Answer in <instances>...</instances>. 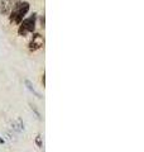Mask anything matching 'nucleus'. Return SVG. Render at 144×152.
I'll list each match as a JSON object with an SVG mask.
<instances>
[{
  "instance_id": "nucleus-1",
  "label": "nucleus",
  "mask_w": 144,
  "mask_h": 152,
  "mask_svg": "<svg viewBox=\"0 0 144 152\" xmlns=\"http://www.w3.org/2000/svg\"><path fill=\"white\" fill-rule=\"evenodd\" d=\"M29 12V3L24 1V3H15L14 4V7L12 9V12L9 13L10 15H9V19H10V22H15L17 24H20L23 18L25 17V14Z\"/></svg>"
},
{
  "instance_id": "nucleus-2",
  "label": "nucleus",
  "mask_w": 144,
  "mask_h": 152,
  "mask_svg": "<svg viewBox=\"0 0 144 152\" xmlns=\"http://www.w3.org/2000/svg\"><path fill=\"white\" fill-rule=\"evenodd\" d=\"M34 29H36V14H33V15L29 17L28 19L22 20L20 27H19V29H18V33H19V36L25 37L27 33L33 32Z\"/></svg>"
},
{
  "instance_id": "nucleus-3",
  "label": "nucleus",
  "mask_w": 144,
  "mask_h": 152,
  "mask_svg": "<svg viewBox=\"0 0 144 152\" xmlns=\"http://www.w3.org/2000/svg\"><path fill=\"white\" fill-rule=\"evenodd\" d=\"M43 45H44V38H43L39 33H36V34H33V38L29 43V51L34 52L37 50L42 48Z\"/></svg>"
},
{
  "instance_id": "nucleus-4",
  "label": "nucleus",
  "mask_w": 144,
  "mask_h": 152,
  "mask_svg": "<svg viewBox=\"0 0 144 152\" xmlns=\"http://www.w3.org/2000/svg\"><path fill=\"white\" fill-rule=\"evenodd\" d=\"M14 4L12 0H1V4H0V13L4 14V15H7L12 12V9L14 7Z\"/></svg>"
},
{
  "instance_id": "nucleus-5",
  "label": "nucleus",
  "mask_w": 144,
  "mask_h": 152,
  "mask_svg": "<svg viewBox=\"0 0 144 152\" xmlns=\"http://www.w3.org/2000/svg\"><path fill=\"white\" fill-rule=\"evenodd\" d=\"M41 24H42V28H44V17L41 18Z\"/></svg>"
},
{
  "instance_id": "nucleus-6",
  "label": "nucleus",
  "mask_w": 144,
  "mask_h": 152,
  "mask_svg": "<svg viewBox=\"0 0 144 152\" xmlns=\"http://www.w3.org/2000/svg\"><path fill=\"white\" fill-rule=\"evenodd\" d=\"M37 142H38V145H39V146L42 145V143H41V138H39V137H38V140H37Z\"/></svg>"
},
{
  "instance_id": "nucleus-7",
  "label": "nucleus",
  "mask_w": 144,
  "mask_h": 152,
  "mask_svg": "<svg viewBox=\"0 0 144 152\" xmlns=\"http://www.w3.org/2000/svg\"><path fill=\"white\" fill-rule=\"evenodd\" d=\"M12 1H13V3H17V1H18V0H12Z\"/></svg>"
}]
</instances>
